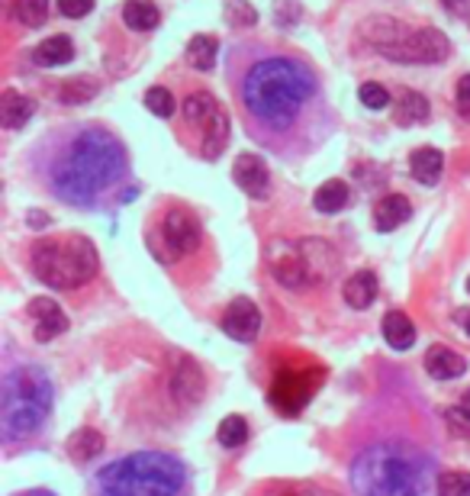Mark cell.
I'll return each instance as SVG.
<instances>
[{
	"mask_svg": "<svg viewBox=\"0 0 470 496\" xmlns=\"http://www.w3.org/2000/svg\"><path fill=\"white\" fill-rule=\"evenodd\" d=\"M381 55L403 65H435V62H444L451 55V43H448V35L432 27H422L416 33L403 29L390 45H383Z\"/></svg>",
	"mask_w": 470,
	"mask_h": 496,
	"instance_id": "obj_7",
	"label": "cell"
},
{
	"mask_svg": "<svg viewBox=\"0 0 470 496\" xmlns=\"http://www.w3.org/2000/svg\"><path fill=\"white\" fill-rule=\"evenodd\" d=\"M467 293H470V277H467Z\"/></svg>",
	"mask_w": 470,
	"mask_h": 496,
	"instance_id": "obj_43",
	"label": "cell"
},
{
	"mask_svg": "<svg viewBox=\"0 0 470 496\" xmlns=\"http://www.w3.org/2000/svg\"><path fill=\"white\" fill-rule=\"evenodd\" d=\"M454 100H458V113H461L464 120H470V74H464V78L458 81V94H454Z\"/></svg>",
	"mask_w": 470,
	"mask_h": 496,
	"instance_id": "obj_37",
	"label": "cell"
},
{
	"mask_svg": "<svg viewBox=\"0 0 470 496\" xmlns=\"http://www.w3.org/2000/svg\"><path fill=\"white\" fill-rule=\"evenodd\" d=\"M36 113V104L17 90H4V97H0V123L7 126V129H19V126H27L29 116Z\"/></svg>",
	"mask_w": 470,
	"mask_h": 496,
	"instance_id": "obj_19",
	"label": "cell"
},
{
	"mask_svg": "<svg viewBox=\"0 0 470 496\" xmlns=\"http://www.w3.org/2000/svg\"><path fill=\"white\" fill-rule=\"evenodd\" d=\"M426 371L435 381H454V377H461V374L467 371V361H464L454 348L435 345V348H428V354H426Z\"/></svg>",
	"mask_w": 470,
	"mask_h": 496,
	"instance_id": "obj_15",
	"label": "cell"
},
{
	"mask_svg": "<svg viewBox=\"0 0 470 496\" xmlns=\"http://www.w3.org/2000/svg\"><path fill=\"white\" fill-rule=\"evenodd\" d=\"M226 17H229L232 27H251L255 23V10L245 0H229L226 4Z\"/></svg>",
	"mask_w": 470,
	"mask_h": 496,
	"instance_id": "obj_35",
	"label": "cell"
},
{
	"mask_svg": "<svg viewBox=\"0 0 470 496\" xmlns=\"http://www.w3.org/2000/svg\"><path fill=\"white\" fill-rule=\"evenodd\" d=\"M74 58V43L68 35H52L45 43L36 45L33 52V62L42 65V68H58V65H68Z\"/></svg>",
	"mask_w": 470,
	"mask_h": 496,
	"instance_id": "obj_20",
	"label": "cell"
},
{
	"mask_svg": "<svg viewBox=\"0 0 470 496\" xmlns=\"http://www.w3.org/2000/svg\"><path fill=\"white\" fill-rule=\"evenodd\" d=\"M297 245H300V252H303V265H306V277H310V281H316V283L326 281L338 267V258L328 242L303 239V242H297Z\"/></svg>",
	"mask_w": 470,
	"mask_h": 496,
	"instance_id": "obj_14",
	"label": "cell"
},
{
	"mask_svg": "<svg viewBox=\"0 0 470 496\" xmlns=\"http://www.w3.org/2000/svg\"><path fill=\"white\" fill-rule=\"evenodd\" d=\"M358 97H361V104L367 106V110H383V106L390 104V94H387V88H381V84H374V81L361 84V90H358Z\"/></svg>",
	"mask_w": 470,
	"mask_h": 496,
	"instance_id": "obj_34",
	"label": "cell"
},
{
	"mask_svg": "<svg viewBox=\"0 0 470 496\" xmlns=\"http://www.w3.org/2000/svg\"><path fill=\"white\" fill-rule=\"evenodd\" d=\"M100 452H104V435L94 429H81L68 438V454L74 461H94Z\"/></svg>",
	"mask_w": 470,
	"mask_h": 496,
	"instance_id": "obj_26",
	"label": "cell"
},
{
	"mask_svg": "<svg viewBox=\"0 0 470 496\" xmlns=\"http://www.w3.org/2000/svg\"><path fill=\"white\" fill-rule=\"evenodd\" d=\"M226 142H229V120H226V113L220 110V113L204 126V155L206 159H216V155L226 149Z\"/></svg>",
	"mask_w": 470,
	"mask_h": 496,
	"instance_id": "obj_27",
	"label": "cell"
},
{
	"mask_svg": "<svg viewBox=\"0 0 470 496\" xmlns=\"http://www.w3.org/2000/svg\"><path fill=\"white\" fill-rule=\"evenodd\" d=\"M222 332L235 342H255L258 332H261V313L249 297H239V300L229 303V310L222 316Z\"/></svg>",
	"mask_w": 470,
	"mask_h": 496,
	"instance_id": "obj_10",
	"label": "cell"
},
{
	"mask_svg": "<svg viewBox=\"0 0 470 496\" xmlns=\"http://www.w3.org/2000/svg\"><path fill=\"white\" fill-rule=\"evenodd\" d=\"M97 496H187V474L171 454L135 452L100 470Z\"/></svg>",
	"mask_w": 470,
	"mask_h": 496,
	"instance_id": "obj_4",
	"label": "cell"
},
{
	"mask_svg": "<svg viewBox=\"0 0 470 496\" xmlns=\"http://www.w3.org/2000/svg\"><path fill=\"white\" fill-rule=\"evenodd\" d=\"M123 19L126 27L135 29V33H149V29L158 27V7L151 4V0H126L123 4Z\"/></svg>",
	"mask_w": 470,
	"mask_h": 496,
	"instance_id": "obj_22",
	"label": "cell"
},
{
	"mask_svg": "<svg viewBox=\"0 0 470 496\" xmlns=\"http://www.w3.org/2000/svg\"><path fill=\"white\" fill-rule=\"evenodd\" d=\"M29 316H33V329H36V342H52L68 329V316L49 297H36L29 303Z\"/></svg>",
	"mask_w": 470,
	"mask_h": 496,
	"instance_id": "obj_11",
	"label": "cell"
},
{
	"mask_svg": "<svg viewBox=\"0 0 470 496\" xmlns=\"http://www.w3.org/2000/svg\"><path fill=\"white\" fill-rule=\"evenodd\" d=\"M216 438H220V445H226V448H239V445H245V438H249V422L242 416H226L220 422V429H216Z\"/></svg>",
	"mask_w": 470,
	"mask_h": 496,
	"instance_id": "obj_29",
	"label": "cell"
},
{
	"mask_svg": "<svg viewBox=\"0 0 470 496\" xmlns=\"http://www.w3.org/2000/svg\"><path fill=\"white\" fill-rule=\"evenodd\" d=\"M13 17L23 23V27H42L45 17H49V0H17L13 7Z\"/></svg>",
	"mask_w": 470,
	"mask_h": 496,
	"instance_id": "obj_30",
	"label": "cell"
},
{
	"mask_svg": "<svg viewBox=\"0 0 470 496\" xmlns=\"http://www.w3.org/2000/svg\"><path fill=\"white\" fill-rule=\"evenodd\" d=\"M97 94V84L94 81H68V84H62V90H58V97H62V104H88L90 97Z\"/></svg>",
	"mask_w": 470,
	"mask_h": 496,
	"instance_id": "obj_33",
	"label": "cell"
},
{
	"mask_svg": "<svg viewBox=\"0 0 470 496\" xmlns=\"http://www.w3.org/2000/svg\"><path fill=\"white\" fill-rule=\"evenodd\" d=\"M267 267H271V275L277 281L284 283V287H293V291L310 281L300 245H293V242H274V245L267 248Z\"/></svg>",
	"mask_w": 470,
	"mask_h": 496,
	"instance_id": "obj_9",
	"label": "cell"
},
{
	"mask_svg": "<svg viewBox=\"0 0 470 496\" xmlns=\"http://www.w3.org/2000/svg\"><path fill=\"white\" fill-rule=\"evenodd\" d=\"M52 409V381L42 368L23 364L4 377L0 390V429L7 438L36 432Z\"/></svg>",
	"mask_w": 470,
	"mask_h": 496,
	"instance_id": "obj_5",
	"label": "cell"
},
{
	"mask_svg": "<svg viewBox=\"0 0 470 496\" xmlns=\"http://www.w3.org/2000/svg\"><path fill=\"white\" fill-rule=\"evenodd\" d=\"M435 496H470V474L467 470H444L438 477Z\"/></svg>",
	"mask_w": 470,
	"mask_h": 496,
	"instance_id": "obj_31",
	"label": "cell"
},
{
	"mask_svg": "<svg viewBox=\"0 0 470 496\" xmlns=\"http://www.w3.org/2000/svg\"><path fill=\"white\" fill-rule=\"evenodd\" d=\"M358 496H428L438 487L435 464L412 445L383 442L364 448L351 464Z\"/></svg>",
	"mask_w": 470,
	"mask_h": 496,
	"instance_id": "obj_2",
	"label": "cell"
},
{
	"mask_svg": "<svg viewBox=\"0 0 470 496\" xmlns=\"http://www.w3.org/2000/svg\"><path fill=\"white\" fill-rule=\"evenodd\" d=\"M58 10H62L68 19H81L94 10V0H58Z\"/></svg>",
	"mask_w": 470,
	"mask_h": 496,
	"instance_id": "obj_36",
	"label": "cell"
},
{
	"mask_svg": "<svg viewBox=\"0 0 470 496\" xmlns=\"http://www.w3.org/2000/svg\"><path fill=\"white\" fill-rule=\"evenodd\" d=\"M348 184L345 181H326L320 184V190L312 194V206L320 213H342L348 206Z\"/></svg>",
	"mask_w": 470,
	"mask_h": 496,
	"instance_id": "obj_25",
	"label": "cell"
},
{
	"mask_svg": "<svg viewBox=\"0 0 470 496\" xmlns=\"http://www.w3.org/2000/svg\"><path fill=\"white\" fill-rule=\"evenodd\" d=\"M19 496H52V493H45V490H33V493H19Z\"/></svg>",
	"mask_w": 470,
	"mask_h": 496,
	"instance_id": "obj_42",
	"label": "cell"
},
{
	"mask_svg": "<svg viewBox=\"0 0 470 496\" xmlns=\"http://www.w3.org/2000/svg\"><path fill=\"white\" fill-rule=\"evenodd\" d=\"M33 271L49 287L72 291L97 275V248L88 239L39 242L33 248Z\"/></svg>",
	"mask_w": 470,
	"mask_h": 496,
	"instance_id": "obj_6",
	"label": "cell"
},
{
	"mask_svg": "<svg viewBox=\"0 0 470 496\" xmlns=\"http://www.w3.org/2000/svg\"><path fill=\"white\" fill-rule=\"evenodd\" d=\"M345 303L355 306V310H367L374 300H377V277L371 271H358L345 281Z\"/></svg>",
	"mask_w": 470,
	"mask_h": 496,
	"instance_id": "obj_21",
	"label": "cell"
},
{
	"mask_svg": "<svg viewBox=\"0 0 470 496\" xmlns=\"http://www.w3.org/2000/svg\"><path fill=\"white\" fill-rule=\"evenodd\" d=\"M409 216H412V204H409L403 194H387L377 200V206H374V222H377V229L381 232L397 229V226H403Z\"/></svg>",
	"mask_w": 470,
	"mask_h": 496,
	"instance_id": "obj_17",
	"label": "cell"
},
{
	"mask_svg": "<svg viewBox=\"0 0 470 496\" xmlns=\"http://www.w3.org/2000/svg\"><path fill=\"white\" fill-rule=\"evenodd\" d=\"M161 236H165L174 255H187V252H194L200 245V220L184 206H174L161 222Z\"/></svg>",
	"mask_w": 470,
	"mask_h": 496,
	"instance_id": "obj_8",
	"label": "cell"
},
{
	"mask_svg": "<svg viewBox=\"0 0 470 496\" xmlns=\"http://www.w3.org/2000/svg\"><path fill=\"white\" fill-rule=\"evenodd\" d=\"M464 416H467V413H464ZM448 419H451V425L458 429V435H461V438H470V416L461 422V409H451V413H448Z\"/></svg>",
	"mask_w": 470,
	"mask_h": 496,
	"instance_id": "obj_38",
	"label": "cell"
},
{
	"mask_svg": "<svg viewBox=\"0 0 470 496\" xmlns=\"http://www.w3.org/2000/svg\"><path fill=\"white\" fill-rule=\"evenodd\" d=\"M216 113H220V106H216V100L210 97V94H190V97L184 100V116H187V123L206 126Z\"/></svg>",
	"mask_w": 470,
	"mask_h": 496,
	"instance_id": "obj_28",
	"label": "cell"
},
{
	"mask_svg": "<svg viewBox=\"0 0 470 496\" xmlns=\"http://www.w3.org/2000/svg\"><path fill=\"white\" fill-rule=\"evenodd\" d=\"M464 413H467V416H470V390H467V393H464Z\"/></svg>",
	"mask_w": 470,
	"mask_h": 496,
	"instance_id": "obj_41",
	"label": "cell"
},
{
	"mask_svg": "<svg viewBox=\"0 0 470 496\" xmlns=\"http://www.w3.org/2000/svg\"><path fill=\"white\" fill-rule=\"evenodd\" d=\"M454 322H458V326H461L464 332L470 336V306H464V310L454 313Z\"/></svg>",
	"mask_w": 470,
	"mask_h": 496,
	"instance_id": "obj_40",
	"label": "cell"
},
{
	"mask_svg": "<svg viewBox=\"0 0 470 496\" xmlns=\"http://www.w3.org/2000/svg\"><path fill=\"white\" fill-rule=\"evenodd\" d=\"M145 106H149L155 116H161V120H171L174 110H178V104H174L168 88H151L149 94H145Z\"/></svg>",
	"mask_w": 470,
	"mask_h": 496,
	"instance_id": "obj_32",
	"label": "cell"
},
{
	"mask_svg": "<svg viewBox=\"0 0 470 496\" xmlns=\"http://www.w3.org/2000/svg\"><path fill=\"white\" fill-rule=\"evenodd\" d=\"M442 4L451 10L454 17H464V13H470V0H442Z\"/></svg>",
	"mask_w": 470,
	"mask_h": 496,
	"instance_id": "obj_39",
	"label": "cell"
},
{
	"mask_svg": "<svg viewBox=\"0 0 470 496\" xmlns=\"http://www.w3.org/2000/svg\"><path fill=\"white\" fill-rule=\"evenodd\" d=\"M126 171V151L107 129H84L58 155L52 168V190L68 204H90Z\"/></svg>",
	"mask_w": 470,
	"mask_h": 496,
	"instance_id": "obj_1",
	"label": "cell"
},
{
	"mask_svg": "<svg viewBox=\"0 0 470 496\" xmlns=\"http://www.w3.org/2000/svg\"><path fill=\"white\" fill-rule=\"evenodd\" d=\"M171 390H174L178 403H184V407H196L206 393L204 371H200L190 358H181L178 368H174V377H171Z\"/></svg>",
	"mask_w": 470,
	"mask_h": 496,
	"instance_id": "obj_13",
	"label": "cell"
},
{
	"mask_svg": "<svg viewBox=\"0 0 470 496\" xmlns=\"http://www.w3.org/2000/svg\"><path fill=\"white\" fill-rule=\"evenodd\" d=\"M312 97V74L297 58H261L242 81V100L255 120L267 126H287Z\"/></svg>",
	"mask_w": 470,
	"mask_h": 496,
	"instance_id": "obj_3",
	"label": "cell"
},
{
	"mask_svg": "<svg viewBox=\"0 0 470 496\" xmlns=\"http://www.w3.org/2000/svg\"><path fill=\"white\" fill-rule=\"evenodd\" d=\"M383 329V338H387V345L397 348V352H406V348L416 345V326H412V319L406 316V313H387L381 322Z\"/></svg>",
	"mask_w": 470,
	"mask_h": 496,
	"instance_id": "obj_18",
	"label": "cell"
},
{
	"mask_svg": "<svg viewBox=\"0 0 470 496\" xmlns=\"http://www.w3.org/2000/svg\"><path fill=\"white\" fill-rule=\"evenodd\" d=\"M409 171L416 177L422 187H435L438 184V177L444 171V155L435 145H422V149L412 151V159H409Z\"/></svg>",
	"mask_w": 470,
	"mask_h": 496,
	"instance_id": "obj_16",
	"label": "cell"
},
{
	"mask_svg": "<svg viewBox=\"0 0 470 496\" xmlns=\"http://www.w3.org/2000/svg\"><path fill=\"white\" fill-rule=\"evenodd\" d=\"M232 181H235V184H239L249 197H265L267 184H271V174H267L265 159H258V155H251V151L239 155L235 165H232Z\"/></svg>",
	"mask_w": 470,
	"mask_h": 496,
	"instance_id": "obj_12",
	"label": "cell"
},
{
	"mask_svg": "<svg viewBox=\"0 0 470 496\" xmlns=\"http://www.w3.org/2000/svg\"><path fill=\"white\" fill-rule=\"evenodd\" d=\"M428 120V100L419 90H403L397 100V123L399 126H419Z\"/></svg>",
	"mask_w": 470,
	"mask_h": 496,
	"instance_id": "obj_23",
	"label": "cell"
},
{
	"mask_svg": "<svg viewBox=\"0 0 470 496\" xmlns=\"http://www.w3.org/2000/svg\"><path fill=\"white\" fill-rule=\"evenodd\" d=\"M216 55H220V39L216 35H194L190 43H187V62L194 65L196 71H210L216 65Z\"/></svg>",
	"mask_w": 470,
	"mask_h": 496,
	"instance_id": "obj_24",
	"label": "cell"
}]
</instances>
